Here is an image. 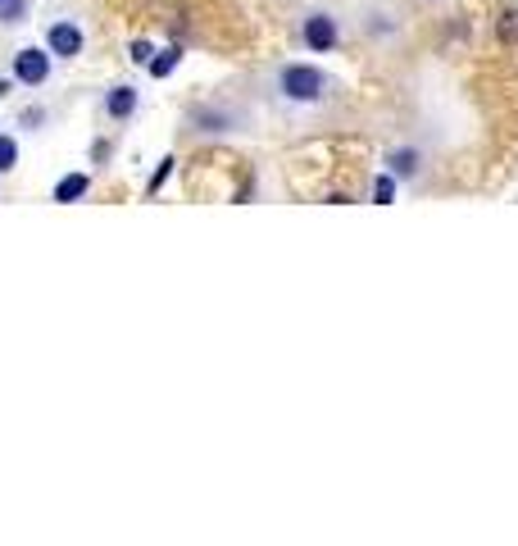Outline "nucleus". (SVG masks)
Wrapping results in <instances>:
<instances>
[{"mask_svg":"<svg viewBox=\"0 0 518 546\" xmlns=\"http://www.w3.org/2000/svg\"><path fill=\"white\" fill-rule=\"evenodd\" d=\"M136 101H141L136 87H132V83H119V87L105 92V114H110L114 123H127V119L136 114Z\"/></svg>","mask_w":518,"mask_h":546,"instance_id":"nucleus-5","label":"nucleus"},{"mask_svg":"<svg viewBox=\"0 0 518 546\" xmlns=\"http://www.w3.org/2000/svg\"><path fill=\"white\" fill-rule=\"evenodd\" d=\"M28 19V0H0V28H14Z\"/></svg>","mask_w":518,"mask_h":546,"instance_id":"nucleus-9","label":"nucleus"},{"mask_svg":"<svg viewBox=\"0 0 518 546\" xmlns=\"http://www.w3.org/2000/svg\"><path fill=\"white\" fill-rule=\"evenodd\" d=\"M10 96V78H0V101H5Z\"/></svg>","mask_w":518,"mask_h":546,"instance_id":"nucleus-17","label":"nucleus"},{"mask_svg":"<svg viewBox=\"0 0 518 546\" xmlns=\"http://www.w3.org/2000/svg\"><path fill=\"white\" fill-rule=\"evenodd\" d=\"M169 173H173V155H164V160H160V169L151 173V182H145V196H155V191L169 182Z\"/></svg>","mask_w":518,"mask_h":546,"instance_id":"nucleus-14","label":"nucleus"},{"mask_svg":"<svg viewBox=\"0 0 518 546\" xmlns=\"http://www.w3.org/2000/svg\"><path fill=\"white\" fill-rule=\"evenodd\" d=\"M387 173H396V178H418V169H423V155L414 151V146H405V151H391L387 155Z\"/></svg>","mask_w":518,"mask_h":546,"instance_id":"nucleus-8","label":"nucleus"},{"mask_svg":"<svg viewBox=\"0 0 518 546\" xmlns=\"http://www.w3.org/2000/svg\"><path fill=\"white\" fill-rule=\"evenodd\" d=\"M151 55H155V46L145 41V37H136V41L127 46V59H132V64H141V68H145V59H151Z\"/></svg>","mask_w":518,"mask_h":546,"instance_id":"nucleus-15","label":"nucleus"},{"mask_svg":"<svg viewBox=\"0 0 518 546\" xmlns=\"http://www.w3.org/2000/svg\"><path fill=\"white\" fill-rule=\"evenodd\" d=\"M191 119H196V123H209L205 132H228V123H233L228 114H218V110H209V105H205V110H196Z\"/></svg>","mask_w":518,"mask_h":546,"instance_id":"nucleus-13","label":"nucleus"},{"mask_svg":"<svg viewBox=\"0 0 518 546\" xmlns=\"http://www.w3.org/2000/svg\"><path fill=\"white\" fill-rule=\"evenodd\" d=\"M178 64H182V46H164V50H155L151 59H145V74H151V78H169Z\"/></svg>","mask_w":518,"mask_h":546,"instance_id":"nucleus-7","label":"nucleus"},{"mask_svg":"<svg viewBox=\"0 0 518 546\" xmlns=\"http://www.w3.org/2000/svg\"><path fill=\"white\" fill-rule=\"evenodd\" d=\"M41 123H46V110H28L23 114V128H41Z\"/></svg>","mask_w":518,"mask_h":546,"instance_id":"nucleus-16","label":"nucleus"},{"mask_svg":"<svg viewBox=\"0 0 518 546\" xmlns=\"http://www.w3.org/2000/svg\"><path fill=\"white\" fill-rule=\"evenodd\" d=\"M83 46H87V32L73 23V19H55V23L46 28V50H50L55 59H78Z\"/></svg>","mask_w":518,"mask_h":546,"instance_id":"nucleus-4","label":"nucleus"},{"mask_svg":"<svg viewBox=\"0 0 518 546\" xmlns=\"http://www.w3.org/2000/svg\"><path fill=\"white\" fill-rule=\"evenodd\" d=\"M496 37H500L505 46H518V10H505V14L496 19Z\"/></svg>","mask_w":518,"mask_h":546,"instance_id":"nucleus-10","label":"nucleus"},{"mask_svg":"<svg viewBox=\"0 0 518 546\" xmlns=\"http://www.w3.org/2000/svg\"><path fill=\"white\" fill-rule=\"evenodd\" d=\"M87 191H92V173H64V178L55 182L50 200H59V205H73V200H83Z\"/></svg>","mask_w":518,"mask_h":546,"instance_id":"nucleus-6","label":"nucleus"},{"mask_svg":"<svg viewBox=\"0 0 518 546\" xmlns=\"http://www.w3.org/2000/svg\"><path fill=\"white\" fill-rule=\"evenodd\" d=\"M301 41H305L314 55H328V50H337V46H341V28H337V19H332V14L314 10V14H305V23H301Z\"/></svg>","mask_w":518,"mask_h":546,"instance_id":"nucleus-3","label":"nucleus"},{"mask_svg":"<svg viewBox=\"0 0 518 546\" xmlns=\"http://www.w3.org/2000/svg\"><path fill=\"white\" fill-rule=\"evenodd\" d=\"M14 164H19V136L0 132V173H10Z\"/></svg>","mask_w":518,"mask_h":546,"instance_id":"nucleus-11","label":"nucleus"},{"mask_svg":"<svg viewBox=\"0 0 518 546\" xmlns=\"http://www.w3.org/2000/svg\"><path fill=\"white\" fill-rule=\"evenodd\" d=\"M328 74L323 68H314V64H282L277 68V96L286 101V105H319L323 96H328Z\"/></svg>","mask_w":518,"mask_h":546,"instance_id":"nucleus-1","label":"nucleus"},{"mask_svg":"<svg viewBox=\"0 0 518 546\" xmlns=\"http://www.w3.org/2000/svg\"><path fill=\"white\" fill-rule=\"evenodd\" d=\"M50 50L46 46H23L19 55H14V64H10V78L19 83V87H41L46 78H50Z\"/></svg>","mask_w":518,"mask_h":546,"instance_id":"nucleus-2","label":"nucleus"},{"mask_svg":"<svg viewBox=\"0 0 518 546\" xmlns=\"http://www.w3.org/2000/svg\"><path fill=\"white\" fill-rule=\"evenodd\" d=\"M396 200V173H378L373 178V205H391Z\"/></svg>","mask_w":518,"mask_h":546,"instance_id":"nucleus-12","label":"nucleus"}]
</instances>
